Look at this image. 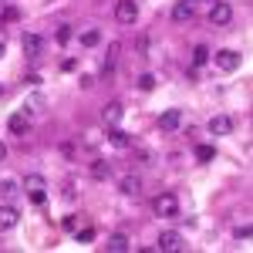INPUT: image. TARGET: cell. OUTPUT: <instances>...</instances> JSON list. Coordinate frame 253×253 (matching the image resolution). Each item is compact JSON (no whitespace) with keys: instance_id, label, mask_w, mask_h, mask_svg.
Returning a JSON list of instances; mask_svg holds the SVG:
<instances>
[{"instance_id":"29","label":"cell","mask_w":253,"mask_h":253,"mask_svg":"<svg viewBox=\"0 0 253 253\" xmlns=\"http://www.w3.org/2000/svg\"><path fill=\"white\" fill-rule=\"evenodd\" d=\"M64 230H78V216H64Z\"/></svg>"},{"instance_id":"22","label":"cell","mask_w":253,"mask_h":253,"mask_svg":"<svg viewBox=\"0 0 253 253\" xmlns=\"http://www.w3.org/2000/svg\"><path fill=\"white\" fill-rule=\"evenodd\" d=\"M10 20H20V10L10 3V7H3V14H0V24H10Z\"/></svg>"},{"instance_id":"18","label":"cell","mask_w":253,"mask_h":253,"mask_svg":"<svg viewBox=\"0 0 253 253\" xmlns=\"http://www.w3.org/2000/svg\"><path fill=\"white\" fill-rule=\"evenodd\" d=\"M108 142H112V145H118V149L132 145V138H128V132H122V128H115V125H112V132H108Z\"/></svg>"},{"instance_id":"32","label":"cell","mask_w":253,"mask_h":253,"mask_svg":"<svg viewBox=\"0 0 253 253\" xmlns=\"http://www.w3.org/2000/svg\"><path fill=\"white\" fill-rule=\"evenodd\" d=\"M0 98H3V84H0Z\"/></svg>"},{"instance_id":"8","label":"cell","mask_w":253,"mask_h":253,"mask_svg":"<svg viewBox=\"0 0 253 253\" xmlns=\"http://www.w3.org/2000/svg\"><path fill=\"white\" fill-rule=\"evenodd\" d=\"M179 125H182V112H179V108H169V112L159 115V128H162V132H175Z\"/></svg>"},{"instance_id":"6","label":"cell","mask_w":253,"mask_h":253,"mask_svg":"<svg viewBox=\"0 0 253 253\" xmlns=\"http://www.w3.org/2000/svg\"><path fill=\"white\" fill-rule=\"evenodd\" d=\"M210 58L216 61L219 71H236V68H240V54H236V51H216V54H210Z\"/></svg>"},{"instance_id":"23","label":"cell","mask_w":253,"mask_h":253,"mask_svg":"<svg viewBox=\"0 0 253 253\" xmlns=\"http://www.w3.org/2000/svg\"><path fill=\"white\" fill-rule=\"evenodd\" d=\"M54 38H58V44H68V41L75 38V31H71V24H61V27H58V34H54Z\"/></svg>"},{"instance_id":"30","label":"cell","mask_w":253,"mask_h":253,"mask_svg":"<svg viewBox=\"0 0 253 253\" xmlns=\"http://www.w3.org/2000/svg\"><path fill=\"white\" fill-rule=\"evenodd\" d=\"M3 159H7V145L0 142V162H3Z\"/></svg>"},{"instance_id":"19","label":"cell","mask_w":253,"mask_h":253,"mask_svg":"<svg viewBox=\"0 0 253 253\" xmlns=\"http://www.w3.org/2000/svg\"><path fill=\"white\" fill-rule=\"evenodd\" d=\"M91 175H95V179H108V175H112V162H101V159L91 162Z\"/></svg>"},{"instance_id":"16","label":"cell","mask_w":253,"mask_h":253,"mask_svg":"<svg viewBox=\"0 0 253 253\" xmlns=\"http://www.w3.org/2000/svg\"><path fill=\"white\" fill-rule=\"evenodd\" d=\"M118 186H122V193H125V196H138V193H142V182H138V175H125Z\"/></svg>"},{"instance_id":"12","label":"cell","mask_w":253,"mask_h":253,"mask_svg":"<svg viewBox=\"0 0 253 253\" xmlns=\"http://www.w3.org/2000/svg\"><path fill=\"white\" fill-rule=\"evenodd\" d=\"M193 14H196V3H189V0H175L172 20H193Z\"/></svg>"},{"instance_id":"26","label":"cell","mask_w":253,"mask_h":253,"mask_svg":"<svg viewBox=\"0 0 253 253\" xmlns=\"http://www.w3.org/2000/svg\"><path fill=\"white\" fill-rule=\"evenodd\" d=\"M135 84L142 88V91H152V88H156V75H142V78H138Z\"/></svg>"},{"instance_id":"5","label":"cell","mask_w":253,"mask_h":253,"mask_svg":"<svg viewBox=\"0 0 253 253\" xmlns=\"http://www.w3.org/2000/svg\"><path fill=\"white\" fill-rule=\"evenodd\" d=\"M115 17H118V24H135L138 3H135V0H118V3H115Z\"/></svg>"},{"instance_id":"10","label":"cell","mask_w":253,"mask_h":253,"mask_svg":"<svg viewBox=\"0 0 253 253\" xmlns=\"http://www.w3.org/2000/svg\"><path fill=\"white\" fill-rule=\"evenodd\" d=\"M122 115H125L122 101H108V105L101 108V122H105V125H118V122H122Z\"/></svg>"},{"instance_id":"14","label":"cell","mask_w":253,"mask_h":253,"mask_svg":"<svg viewBox=\"0 0 253 253\" xmlns=\"http://www.w3.org/2000/svg\"><path fill=\"white\" fill-rule=\"evenodd\" d=\"M105 247H108L112 253H125L128 247H132V243H128V236H125V233H112V236H108V243H105Z\"/></svg>"},{"instance_id":"9","label":"cell","mask_w":253,"mask_h":253,"mask_svg":"<svg viewBox=\"0 0 253 253\" xmlns=\"http://www.w3.org/2000/svg\"><path fill=\"white\" fill-rule=\"evenodd\" d=\"M20 47H24V54H27V58H41V51H44V41H41V34H24Z\"/></svg>"},{"instance_id":"20","label":"cell","mask_w":253,"mask_h":253,"mask_svg":"<svg viewBox=\"0 0 253 253\" xmlns=\"http://www.w3.org/2000/svg\"><path fill=\"white\" fill-rule=\"evenodd\" d=\"M0 196H3V199H14V196H17V182H14V179H3V182H0Z\"/></svg>"},{"instance_id":"25","label":"cell","mask_w":253,"mask_h":253,"mask_svg":"<svg viewBox=\"0 0 253 253\" xmlns=\"http://www.w3.org/2000/svg\"><path fill=\"white\" fill-rule=\"evenodd\" d=\"M75 240H78V243H91V240H95V230H91V226H84V230H75Z\"/></svg>"},{"instance_id":"13","label":"cell","mask_w":253,"mask_h":253,"mask_svg":"<svg viewBox=\"0 0 253 253\" xmlns=\"http://www.w3.org/2000/svg\"><path fill=\"white\" fill-rule=\"evenodd\" d=\"M7 128H10L14 135H24V132H27V112H14V115L7 118Z\"/></svg>"},{"instance_id":"33","label":"cell","mask_w":253,"mask_h":253,"mask_svg":"<svg viewBox=\"0 0 253 253\" xmlns=\"http://www.w3.org/2000/svg\"><path fill=\"white\" fill-rule=\"evenodd\" d=\"M189 3H196V0H189Z\"/></svg>"},{"instance_id":"11","label":"cell","mask_w":253,"mask_h":253,"mask_svg":"<svg viewBox=\"0 0 253 253\" xmlns=\"http://www.w3.org/2000/svg\"><path fill=\"white\" fill-rule=\"evenodd\" d=\"M17 219H20L17 206H0V233L14 230V226H17Z\"/></svg>"},{"instance_id":"28","label":"cell","mask_w":253,"mask_h":253,"mask_svg":"<svg viewBox=\"0 0 253 253\" xmlns=\"http://www.w3.org/2000/svg\"><path fill=\"white\" fill-rule=\"evenodd\" d=\"M233 236H236V240H243V243H247V240H250V236H253L250 223H243V226H236V230H233Z\"/></svg>"},{"instance_id":"24","label":"cell","mask_w":253,"mask_h":253,"mask_svg":"<svg viewBox=\"0 0 253 253\" xmlns=\"http://www.w3.org/2000/svg\"><path fill=\"white\" fill-rule=\"evenodd\" d=\"M98 145H101V135H98L95 128H91V132H84V149H98Z\"/></svg>"},{"instance_id":"21","label":"cell","mask_w":253,"mask_h":253,"mask_svg":"<svg viewBox=\"0 0 253 253\" xmlns=\"http://www.w3.org/2000/svg\"><path fill=\"white\" fill-rule=\"evenodd\" d=\"M213 156H216L213 145H199V149H196V159H199V162H213Z\"/></svg>"},{"instance_id":"15","label":"cell","mask_w":253,"mask_h":253,"mask_svg":"<svg viewBox=\"0 0 253 253\" xmlns=\"http://www.w3.org/2000/svg\"><path fill=\"white\" fill-rule=\"evenodd\" d=\"M78 41H81V47H98V44H101V31L88 27V31H81V34H78Z\"/></svg>"},{"instance_id":"1","label":"cell","mask_w":253,"mask_h":253,"mask_svg":"<svg viewBox=\"0 0 253 253\" xmlns=\"http://www.w3.org/2000/svg\"><path fill=\"white\" fill-rule=\"evenodd\" d=\"M152 210H156V216H162V219H179V199H175L172 193H159L156 203H152Z\"/></svg>"},{"instance_id":"31","label":"cell","mask_w":253,"mask_h":253,"mask_svg":"<svg viewBox=\"0 0 253 253\" xmlns=\"http://www.w3.org/2000/svg\"><path fill=\"white\" fill-rule=\"evenodd\" d=\"M3 51H7V47H3V41H0V58H3Z\"/></svg>"},{"instance_id":"3","label":"cell","mask_w":253,"mask_h":253,"mask_svg":"<svg viewBox=\"0 0 253 253\" xmlns=\"http://www.w3.org/2000/svg\"><path fill=\"white\" fill-rule=\"evenodd\" d=\"M182 247H186L182 243V233H175V230H166L156 243V250H162V253H175V250H182Z\"/></svg>"},{"instance_id":"4","label":"cell","mask_w":253,"mask_h":253,"mask_svg":"<svg viewBox=\"0 0 253 253\" xmlns=\"http://www.w3.org/2000/svg\"><path fill=\"white\" fill-rule=\"evenodd\" d=\"M233 20V7L226 3V0H216L213 10H210V24H216V27H223V24H230Z\"/></svg>"},{"instance_id":"7","label":"cell","mask_w":253,"mask_h":253,"mask_svg":"<svg viewBox=\"0 0 253 253\" xmlns=\"http://www.w3.org/2000/svg\"><path fill=\"white\" fill-rule=\"evenodd\" d=\"M233 128H236V122L230 115H213L210 118V132H213V135H230Z\"/></svg>"},{"instance_id":"17","label":"cell","mask_w":253,"mask_h":253,"mask_svg":"<svg viewBox=\"0 0 253 253\" xmlns=\"http://www.w3.org/2000/svg\"><path fill=\"white\" fill-rule=\"evenodd\" d=\"M210 54H213V51H210L206 44H196L193 47V68H203V64L210 61Z\"/></svg>"},{"instance_id":"27","label":"cell","mask_w":253,"mask_h":253,"mask_svg":"<svg viewBox=\"0 0 253 253\" xmlns=\"http://www.w3.org/2000/svg\"><path fill=\"white\" fill-rule=\"evenodd\" d=\"M44 105H47L44 95H31V101H27V108H31V112H44Z\"/></svg>"},{"instance_id":"2","label":"cell","mask_w":253,"mask_h":253,"mask_svg":"<svg viewBox=\"0 0 253 253\" xmlns=\"http://www.w3.org/2000/svg\"><path fill=\"white\" fill-rule=\"evenodd\" d=\"M44 189H47L44 175H27V179H24V193L31 196L38 206H44V199H47V193H44Z\"/></svg>"}]
</instances>
